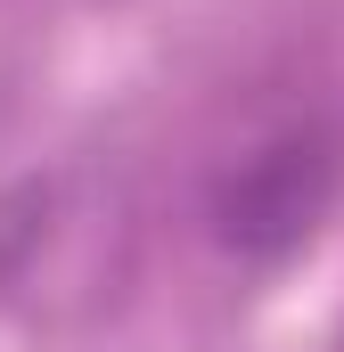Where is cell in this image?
<instances>
[{
	"instance_id": "1",
	"label": "cell",
	"mask_w": 344,
	"mask_h": 352,
	"mask_svg": "<svg viewBox=\"0 0 344 352\" xmlns=\"http://www.w3.org/2000/svg\"><path fill=\"white\" fill-rule=\"evenodd\" d=\"M328 197H336L328 131H279V140H262L255 156H238L222 173V188H213V238L230 254H246V263H270V254H287V246H303L320 230Z\"/></svg>"
}]
</instances>
